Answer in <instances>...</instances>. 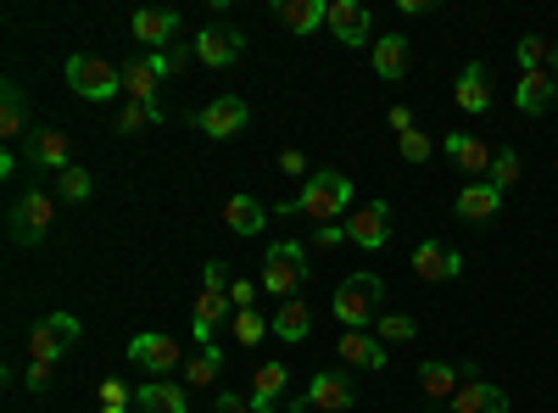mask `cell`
<instances>
[{"mask_svg": "<svg viewBox=\"0 0 558 413\" xmlns=\"http://www.w3.org/2000/svg\"><path fill=\"white\" fill-rule=\"evenodd\" d=\"M347 207H352V179L347 173H336V168H318L307 185H302V196L286 207V212H302V218H313L318 229L324 223H336V218H347Z\"/></svg>", "mask_w": 558, "mask_h": 413, "instance_id": "obj_1", "label": "cell"}, {"mask_svg": "<svg viewBox=\"0 0 558 413\" xmlns=\"http://www.w3.org/2000/svg\"><path fill=\"white\" fill-rule=\"evenodd\" d=\"M386 313V280L380 274H347L336 286V318L341 330H363V325H380Z\"/></svg>", "mask_w": 558, "mask_h": 413, "instance_id": "obj_2", "label": "cell"}, {"mask_svg": "<svg viewBox=\"0 0 558 413\" xmlns=\"http://www.w3.org/2000/svg\"><path fill=\"white\" fill-rule=\"evenodd\" d=\"M302 280H307V252H302L296 241H274L268 257H263V280H257V286H263L268 296H286V302H291V296L302 291Z\"/></svg>", "mask_w": 558, "mask_h": 413, "instance_id": "obj_3", "label": "cell"}, {"mask_svg": "<svg viewBox=\"0 0 558 413\" xmlns=\"http://www.w3.org/2000/svg\"><path fill=\"white\" fill-rule=\"evenodd\" d=\"M78 336H84L78 313H45V318H34V330H28V352H34V363H57V357H68L78 347Z\"/></svg>", "mask_w": 558, "mask_h": 413, "instance_id": "obj_4", "label": "cell"}, {"mask_svg": "<svg viewBox=\"0 0 558 413\" xmlns=\"http://www.w3.org/2000/svg\"><path fill=\"white\" fill-rule=\"evenodd\" d=\"M68 84L84 101H112V96H123V68H112L107 57L78 51V57H68Z\"/></svg>", "mask_w": 558, "mask_h": 413, "instance_id": "obj_5", "label": "cell"}, {"mask_svg": "<svg viewBox=\"0 0 558 413\" xmlns=\"http://www.w3.org/2000/svg\"><path fill=\"white\" fill-rule=\"evenodd\" d=\"M51 191H28L17 207H12V241L17 246H39L45 235H51Z\"/></svg>", "mask_w": 558, "mask_h": 413, "instance_id": "obj_6", "label": "cell"}, {"mask_svg": "<svg viewBox=\"0 0 558 413\" xmlns=\"http://www.w3.org/2000/svg\"><path fill=\"white\" fill-rule=\"evenodd\" d=\"M347 241L363 246V252H380L391 241V207L386 202H363L347 212Z\"/></svg>", "mask_w": 558, "mask_h": 413, "instance_id": "obj_7", "label": "cell"}, {"mask_svg": "<svg viewBox=\"0 0 558 413\" xmlns=\"http://www.w3.org/2000/svg\"><path fill=\"white\" fill-rule=\"evenodd\" d=\"M129 357H134L151 380H168V375L179 369V363H184V357H179V341H173V336H157V330L134 336V341H129Z\"/></svg>", "mask_w": 558, "mask_h": 413, "instance_id": "obj_8", "label": "cell"}, {"mask_svg": "<svg viewBox=\"0 0 558 413\" xmlns=\"http://www.w3.org/2000/svg\"><path fill=\"white\" fill-rule=\"evenodd\" d=\"M246 57V34L241 28H229V23H207L202 34H196V62H207V68H229V62H241Z\"/></svg>", "mask_w": 558, "mask_h": 413, "instance_id": "obj_9", "label": "cell"}, {"mask_svg": "<svg viewBox=\"0 0 558 413\" xmlns=\"http://www.w3.org/2000/svg\"><path fill=\"white\" fill-rule=\"evenodd\" d=\"M196 123H202V134H213V141H235V134H246V123H252V107L241 96H218Z\"/></svg>", "mask_w": 558, "mask_h": 413, "instance_id": "obj_10", "label": "cell"}, {"mask_svg": "<svg viewBox=\"0 0 558 413\" xmlns=\"http://www.w3.org/2000/svg\"><path fill=\"white\" fill-rule=\"evenodd\" d=\"M413 274H418V280H430V286H447V280H458V274H463V257L452 246L418 241L413 246Z\"/></svg>", "mask_w": 558, "mask_h": 413, "instance_id": "obj_11", "label": "cell"}, {"mask_svg": "<svg viewBox=\"0 0 558 413\" xmlns=\"http://www.w3.org/2000/svg\"><path fill=\"white\" fill-rule=\"evenodd\" d=\"M286 386H291V375H286V363H279V357L257 363V375H252V413L286 408Z\"/></svg>", "mask_w": 558, "mask_h": 413, "instance_id": "obj_12", "label": "cell"}, {"mask_svg": "<svg viewBox=\"0 0 558 413\" xmlns=\"http://www.w3.org/2000/svg\"><path fill=\"white\" fill-rule=\"evenodd\" d=\"M179 34V12H162V7H146V12H134V39L146 45V57L168 51Z\"/></svg>", "mask_w": 558, "mask_h": 413, "instance_id": "obj_13", "label": "cell"}, {"mask_svg": "<svg viewBox=\"0 0 558 413\" xmlns=\"http://www.w3.org/2000/svg\"><path fill=\"white\" fill-rule=\"evenodd\" d=\"M223 318H235V302H229V291H207V286H202L196 313H191V330H196V341H202V347H218V341H213V330L223 325Z\"/></svg>", "mask_w": 558, "mask_h": 413, "instance_id": "obj_14", "label": "cell"}, {"mask_svg": "<svg viewBox=\"0 0 558 413\" xmlns=\"http://www.w3.org/2000/svg\"><path fill=\"white\" fill-rule=\"evenodd\" d=\"M357 397H352V386H347V375H336V369H318L313 380H307V408H318V413H347Z\"/></svg>", "mask_w": 558, "mask_h": 413, "instance_id": "obj_15", "label": "cell"}, {"mask_svg": "<svg viewBox=\"0 0 558 413\" xmlns=\"http://www.w3.org/2000/svg\"><path fill=\"white\" fill-rule=\"evenodd\" d=\"M157 84H162V73H157L151 57H129V62H123V101L157 107Z\"/></svg>", "mask_w": 558, "mask_h": 413, "instance_id": "obj_16", "label": "cell"}, {"mask_svg": "<svg viewBox=\"0 0 558 413\" xmlns=\"http://www.w3.org/2000/svg\"><path fill=\"white\" fill-rule=\"evenodd\" d=\"M28 157H34V168H73V141L62 129H34L28 134Z\"/></svg>", "mask_w": 558, "mask_h": 413, "instance_id": "obj_17", "label": "cell"}, {"mask_svg": "<svg viewBox=\"0 0 558 413\" xmlns=\"http://www.w3.org/2000/svg\"><path fill=\"white\" fill-rule=\"evenodd\" d=\"M447 157H452L463 173H475V179H486L492 162H497V151L481 141V134H447Z\"/></svg>", "mask_w": 558, "mask_h": 413, "instance_id": "obj_18", "label": "cell"}, {"mask_svg": "<svg viewBox=\"0 0 558 413\" xmlns=\"http://www.w3.org/2000/svg\"><path fill=\"white\" fill-rule=\"evenodd\" d=\"M134 413H191V397L173 380H146L134 391Z\"/></svg>", "mask_w": 558, "mask_h": 413, "instance_id": "obj_19", "label": "cell"}, {"mask_svg": "<svg viewBox=\"0 0 558 413\" xmlns=\"http://www.w3.org/2000/svg\"><path fill=\"white\" fill-rule=\"evenodd\" d=\"M463 380H475L470 369H463V363H436V357H430L425 369H418V386H425V397H430V402H452Z\"/></svg>", "mask_w": 558, "mask_h": 413, "instance_id": "obj_20", "label": "cell"}, {"mask_svg": "<svg viewBox=\"0 0 558 413\" xmlns=\"http://www.w3.org/2000/svg\"><path fill=\"white\" fill-rule=\"evenodd\" d=\"M330 34L341 45H368V7L363 0H330Z\"/></svg>", "mask_w": 558, "mask_h": 413, "instance_id": "obj_21", "label": "cell"}, {"mask_svg": "<svg viewBox=\"0 0 558 413\" xmlns=\"http://www.w3.org/2000/svg\"><path fill=\"white\" fill-rule=\"evenodd\" d=\"M452 413H508V391L492 380H463L452 397Z\"/></svg>", "mask_w": 558, "mask_h": 413, "instance_id": "obj_22", "label": "cell"}, {"mask_svg": "<svg viewBox=\"0 0 558 413\" xmlns=\"http://www.w3.org/2000/svg\"><path fill=\"white\" fill-rule=\"evenodd\" d=\"M553 96H558V78H553L547 68H542V73H520V84H514V107H520V112H531V118H536V112H547V107H553Z\"/></svg>", "mask_w": 558, "mask_h": 413, "instance_id": "obj_23", "label": "cell"}, {"mask_svg": "<svg viewBox=\"0 0 558 413\" xmlns=\"http://www.w3.org/2000/svg\"><path fill=\"white\" fill-rule=\"evenodd\" d=\"M497 207H502V191L486 185V179H475V185L458 191V218H470V223H492Z\"/></svg>", "mask_w": 558, "mask_h": 413, "instance_id": "obj_24", "label": "cell"}, {"mask_svg": "<svg viewBox=\"0 0 558 413\" xmlns=\"http://www.w3.org/2000/svg\"><path fill=\"white\" fill-rule=\"evenodd\" d=\"M341 357L357 363V369H380V363L391 357V347L380 336H363V330H341Z\"/></svg>", "mask_w": 558, "mask_h": 413, "instance_id": "obj_25", "label": "cell"}, {"mask_svg": "<svg viewBox=\"0 0 558 413\" xmlns=\"http://www.w3.org/2000/svg\"><path fill=\"white\" fill-rule=\"evenodd\" d=\"M223 223L235 229V235H257V229H268V202H257V196H229V202H223Z\"/></svg>", "mask_w": 558, "mask_h": 413, "instance_id": "obj_26", "label": "cell"}, {"mask_svg": "<svg viewBox=\"0 0 558 413\" xmlns=\"http://www.w3.org/2000/svg\"><path fill=\"white\" fill-rule=\"evenodd\" d=\"M279 23L291 34H313L318 23H330V0H279Z\"/></svg>", "mask_w": 558, "mask_h": 413, "instance_id": "obj_27", "label": "cell"}, {"mask_svg": "<svg viewBox=\"0 0 558 413\" xmlns=\"http://www.w3.org/2000/svg\"><path fill=\"white\" fill-rule=\"evenodd\" d=\"M463 112H486L492 107V78H486V68L481 62H470V68H463L458 73V96H452Z\"/></svg>", "mask_w": 558, "mask_h": 413, "instance_id": "obj_28", "label": "cell"}, {"mask_svg": "<svg viewBox=\"0 0 558 413\" xmlns=\"http://www.w3.org/2000/svg\"><path fill=\"white\" fill-rule=\"evenodd\" d=\"M368 51H375V73H380L386 84H397V78L408 73V39H402V34H380Z\"/></svg>", "mask_w": 558, "mask_h": 413, "instance_id": "obj_29", "label": "cell"}, {"mask_svg": "<svg viewBox=\"0 0 558 413\" xmlns=\"http://www.w3.org/2000/svg\"><path fill=\"white\" fill-rule=\"evenodd\" d=\"M268 325H274L279 341H307V330H313V307L291 296V302H279V313L268 318Z\"/></svg>", "mask_w": 558, "mask_h": 413, "instance_id": "obj_30", "label": "cell"}, {"mask_svg": "<svg viewBox=\"0 0 558 413\" xmlns=\"http://www.w3.org/2000/svg\"><path fill=\"white\" fill-rule=\"evenodd\" d=\"M0 134H7V141L28 134V112H23V89L17 84H0Z\"/></svg>", "mask_w": 558, "mask_h": 413, "instance_id": "obj_31", "label": "cell"}, {"mask_svg": "<svg viewBox=\"0 0 558 413\" xmlns=\"http://www.w3.org/2000/svg\"><path fill=\"white\" fill-rule=\"evenodd\" d=\"M223 375V352L218 347H196V357H184V380L191 386H213Z\"/></svg>", "mask_w": 558, "mask_h": 413, "instance_id": "obj_32", "label": "cell"}, {"mask_svg": "<svg viewBox=\"0 0 558 413\" xmlns=\"http://www.w3.org/2000/svg\"><path fill=\"white\" fill-rule=\"evenodd\" d=\"M520 173H525V157H520V151H497V162H492V173H486V185L514 191V185H520Z\"/></svg>", "mask_w": 558, "mask_h": 413, "instance_id": "obj_33", "label": "cell"}, {"mask_svg": "<svg viewBox=\"0 0 558 413\" xmlns=\"http://www.w3.org/2000/svg\"><path fill=\"white\" fill-rule=\"evenodd\" d=\"M89 191H96V179H89L78 162L57 173V196H62V202H89Z\"/></svg>", "mask_w": 558, "mask_h": 413, "instance_id": "obj_34", "label": "cell"}, {"mask_svg": "<svg viewBox=\"0 0 558 413\" xmlns=\"http://www.w3.org/2000/svg\"><path fill=\"white\" fill-rule=\"evenodd\" d=\"M375 336H380L386 347H391V341H413V336H418V318H413V313H380Z\"/></svg>", "mask_w": 558, "mask_h": 413, "instance_id": "obj_35", "label": "cell"}, {"mask_svg": "<svg viewBox=\"0 0 558 413\" xmlns=\"http://www.w3.org/2000/svg\"><path fill=\"white\" fill-rule=\"evenodd\" d=\"M157 123H162V112L140 107V101H123V112H118V134H140V129H157Z\"/></svg>", "mask_w": 558, "mask_h": 413, "instance_id": "obj_36", "label": "cell"}, {"mask_svg": "<svg viewBox=\"0 0 558 413\" xmlns=\"http://www.w3.org/2000/svg\"><path fill=\"white\" fill-rule=\"evenodd\" d=\"M514 57H520V73H542V68H547V57H553V45H547V39H536V34H525V39L514 45Z\"/></svg>", "mask_w": 558, "mask_h": 413, "instance_id": "obj_37", "label": "cell"}, {"mask_svg": "<svg viewBox=\"0 0 558 413\" xmlns=\"http://www.w3.org/2000/svg\"><path fill=\"white\" fill-rule=\"evenodd\" d=\"M397 151H402V162H430L436 141H430L425 129H408V134H397Z\"/></svg>", "mask_w": 558, "mask_h": 413, "instance_id": "obj_38", "label": "cell"}, {"mask_svg": "<svg viewBox=\"0 0 558 413\" xmlns=\"http://www.w3.org/2000/svg\"><path fill=\"white\" fill-rule=\"evenodd\" d=\"M268 330H274V325H268L263 313H252V307H241V313H235V341H241V347H257Z\"/></svg>", "mask_w": 558, "mask_h": 413, "instance_id": "obj_39", "label": "cell"}, {"mask_svg": "<svg viewBox=\"0 0 558 413\" xmlns=\"http://www.w3.org/2000/svg\"><path fill=\"white\" fill-rule=\"evenodd\" d=\"M191 57H196V45H191V51H184V45H168V51H157L151 62H157V73H162V78H173V73H179L184 62H191Z\"/></svg>", "mask_w": 558, "mask_h": 413, "instance_id": "obj_40", "label": "cell"}, {"mask_svg": "<svg viewBox=\"0 0 558 413\" xmlns=\"http://www.w3.org/2000/svg\"><path fill=\"white\" fill-rule=\"evenodd\" d=\"M202 286H207V291H229V286H235V280H229V263L213 257V263L202 268Z\"/></svg>", "mask_w": 558, "mask_h": 413, "instance_id": "obj_41", "label": "cell"}, {"mask_svg": "<svg viewBox=\"0 0 558 413\" xmlns=\"http://www.w3.org/2000/svg\"><path fill=\"white\" fill-rule=\"evenodd\" d=\"M118 402H134V391L123 380H101V408H118Z\"/></svg>", "mask_w": 558, "mask_h": 413, "instance_id": "obj_42", "label": "cell"}, {"mask_svg": "<svg viewBox=\"0 0 558 413\" xmlns=\"http://www.w3.org/2000/svg\"><path fill=\"white\" fill-rule=\"evenodd\" d=\"M51 369H57V363H28V391H45V386H51Z\"/></svg>", "mask_w": 558, "mask_h": 413, "instance_id": "obj_43", "label": "cell"}, {"mask_svg": "<svg viewBox=\"0 0 558 413\" xmlns=\"http://www.w3.org/2000/svg\"><path fill=\"white\" fill-rule=\"evenodd\" d=\"M229 302H235V313L252 307V302H257V286H252V280H235V286H229Z\"/></svg>", "mask_w": 558, "mask_h": 413, "instance_id": "obj_44", "label": "cell"}, {"mask_svg": "<svg viewBox=\"0 0 558 413\" xmlns=\"http://www.w3.org/2000/svg\"><path fill=\"white\" fill-rule=\"evenodd\" d=\"M391 129H397V134L418 129V123H413V107H391Z\"/></svg>", "mask_w": 558, "mask_h": 413, "instance_id": "obj_45", "label": "cell"}, {"mask_svg": "<svg viewBox=\"0 0 558 413\" xmlns=\"http://www.w3.org/2000/svg\"><path fill=\"white\" fill-rule=\"evenodd\" d=\"M279 168H286V173H307V157L302 151H279Z\"/></svg>", "mask_w": 558, "mask_h": 413, "instance_id": "obj_46", "label": "cell"}, {"mask_svg": "<svg viewBox=\"0 0 558 413\" xmlns=\"http://www.w3.org/2000/svg\"><path fill=\"white\" fill-rule=\"evenodd\" d=\"M341 235H347L341 223H324V229H318V246H341Z\"/></svg>", "mask_w": 558, "mask_h": 413, "instance_id": "obj_47", "label": "cell"}, {"mask_svg": "<svg viewBox=\"0 0 558 413\" xmlns=\"http://www.w3.org/2000/svg\"><path fill=\"white\" fill-rule=\"evenodd\" d=\"M547 73H553V78H558V45H553V57H547Z\"/></svg>", "mask_w": 558, "mask_h": 413, "instance_id": "obj_48", "label": "cell"}, {"mask_svg": "<svg viewBox=\"0 0 558 413\" xmlns=\"http://www.w3.org/2000/svg\"><path fill=\"white\" fill-rule=\"evenodd\" d=\"M101 413H129V402H118V408H101Z\"/></svg>", "mask_w": 558, "mask_h": 413, "instance_id": "obj_49", "label": "cell"}]
</instances>
